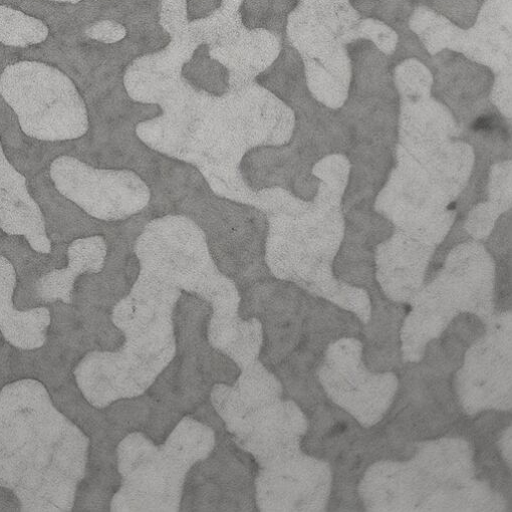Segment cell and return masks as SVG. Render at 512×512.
<instances>
[{
    "instance_id": "cell-4",
    "label": "cell",
    "mask_w": 512,
    "mask_h": 512,
    "mask_svg": "<svg viewBox=\"0 0 512 512\" xmlns=\"http://www.w3.org/2000/svg\"><path fill=\"white\" fill-rule=\"evenodd\" d=\"M215 440L214 430L191 416L159 444L142 432L127 435L116 450L120 486L110 511H180L187 475Z\"/></svg>"
},
{
    "instance_id": "cell-14",
    "label": "cell",
    "mask_w": 512,
    "mask_h": 512,
    "mask_svg": "<svg viewBox=\"0 0 512 512\" xmlns=\"http://www.w3.org/2000/svg\"><path fill=\"white\" fill-rule=\"evenodd\" d=\"M495 125V120L490 116H482L478 118L472 128L474 131H489L492 130Z\"/></svg>"
},
{
    "instance_id": "cell-10",
    "label": "cell",
    "mask_w": 512,
    "mask_h": 512,
    "mask_svg": "<svg viewBox=\"0 0 512 512\" xmlns=\"http://www.w3.org/2000/svg\"><path fill=\"white\" fill-rule=\"evenodd\" d=\"M107 251V241L101 234L74 240L68 248L69 266L43 276L36 285L38 297L47 303L71 304L77 279L84 274H101Z\"/></svg>"
},
{
    "instance_id": "cell-17",
    "label": "cell",
    "mask_w": 512,
    "mask_h": 512,
    "mask_svg": "<svg viewBox=\"0 0 512 512\" xmlns=\"http://www.w3.org/2000/svg\"><path fill=\"white\" fill-rule=\"evenodd\" d=\"M455 208H456V203H455V202L451 203V204L447 207V209H448V210H453V209H455Z\"/></svg>"
},
{
    "instance_id": "cell-1",
    "label": "cell",
    "mask_w": 512,
    "mask_h": 512,
    "mask_svg": "<svg viewBox=\"0 0 512 512\" xmlns=\"http://www.w3.org/2000/svg\"><path fill=\"white\" fill-rule=\"evenodd\" d=\"M90 438L54 404L47 388L22 379L0 390V487L22 512H70L85 479Z\"/></svg>"
},
{
    "instance_id": "cell-15",
    "label": "cell",
    "mask_w": 512,
    "mask_h": 512,
    "mask_svg": "<svg viewBox=\"0 0 512 512\" xmlns=\"http://www.w3.org/2000/svg\"><path fill=\"white\" fill-rule=\"evenodd\" d=\"M347 429V425L345 423H339L330 432V436H335L343 433Z\"/></svg>"
},
{
    "instance_id": "cell-5",
    "label": "cell",
    "mask_w": 512,
    "mask_h": 512,
    "mask_svg": "<svg viewBox=\"0 0 512 512\" xmlns=\"http://www.w3.org/2000/svg\"><path fill=\"white\" fill-rule=\"evenodd\" d=\"M0 96L30 138L71 141L90 130L87 106L77 86L50 64L22 61L10 65L0 77Z\"/></svg>"
},
{
    "instance_id": "cell-3",
    "label": "cell",
    "mask_w": 512,
    "mask_h": 512,
    "mask_svg": "<svg viewBox=\"0 0 512 512\" xmlns=\"http://www.w3.org/2000/svg\"><path fill=\"white\" fill-rule=\"evenodd\" d=\"M211 307L196 295H180L173 312L176 354L147 390L152 400L148 435L162 442L185 416L210 401L217 384L232 385L236 363L209 343Z\"/></svg>"
},
{
    "instance_id": "cell-8",
    "label": "cell",
    "mask_w": 512,
    "mask_h": 512,
    "mask_svg": "<svg viewBox=\"0 0 512 512\" xmlns=\"http://www.w3.org/2000/svg\"><path fill=\"white\" fill-rule=\"evenodd\" d=\"M163 0H82L72 6L71 19L85 27L101 21H112L126 30V35L147 41L161 51L170 36L160 24Z\"/></svg>"
},
{
    "instance_id": "cell-9",
    "label": "cell",
    "mask_w": 512,
    "mask_h": 512,
    "mask_svg": "<svg viewBox=\"0 0 512 512\" xmlns=\"http://www.w3.org/2000/svg\"><path fill=\"white\" fill-rule=\"evenodd\" d=\"M17 283L15 267L0 254V333L15 348L37 350L47 342L51 312L45 307L18 310L14 303Z\"/></svg>"
},
{
    "instance_id": "cell-6",
    "label": "cell",
    "mask_w": 512,
    "mask_h": 512,
    "mask_svg": "<svg viewBox=\"0 0 512 512\" xmlns=\"http://www.w3.org/2000/svg\"><path fill=\"white\" fill-rule=\"evenodd\" d=\"M216 440L185 480L181 511H258L255 477L258 465L240 449L224 425L214 429Z\"/></svg>"
},
{
    "instance_id": "cell-16",
    "label": "cell",
    "mask_w": 512,
    "mask_h": 512,
    "mask_svg": "<svg viewBox=\"0 0 512 512\" xmlns=\"http://www.w3.org/2000/svg\"><path fill=\"white\" fill-rule=\"evenodd\" d=\"M44 2L57 3V4H71L78 5L82 0H44Z\"/></svg>"
},
{
    "instance_id": "cell-11",
    "label": "cell",
    "mask_w": 512,
    "mask_h": 512,
    "mask_svg": "<svg viewBox=\"0 0 512 512\" xmlns=\"http://www.w3.org/2000/svg\"><path fill=\"white\" fill-rule=\"evenodd\" d=\"M47 24L18 9L0 5V43L14 49L41 45L49 37Z\"/></svg>"
},
{
    "instance_id": "cell-7",
    "label": "cell",
    "mask_w": 512,
    "mask_h": 512,
    "mask_svg": "<svg viewBox=\"0 0 512 512\" xmlns=\"http://www.w3.org/2000/svg\"><path fill=\"white\" fill-rule=\"evenodd\" d=\"M0 229L12 236H23L38 253L50 254L49 237L43 211L29 191L27 178L5 154L0 139Z\"/></svg>"
},
{
    "instance_id": "cell-2",
    "label": "cell",
    "mask_w": 512,
    "mask_h": 512,
    "mask_svg": "<svg viewBox=\"0 0 512 512\" xmlns=\"http://www.w3.org/2000/svg\"><path fill=\"white\" fill-rule=\"evenodd\" d=\"M180 292L138 298L131 293L113 309L111 319L124 336L114 351H93L74 376L86 401L102 410L121 399L143 395L176 354L173 312Z\"/></svg>"
},
{
    "instance_id": "cell-12",
    "label": "cell",
    "mask_w": 512,
    "mask_h": 512,
    "mask_svg": "<svg viewBox=\"0 0 512 512\" xmlns=\"http://www.w3.org/2000/svg\"><path fill=\"white\" fill-rule=\"evenodd\" d=\"M299 0H243L239 16L249 31L264 30L286 41L287 22Z\"/></svg>"
},
{
    "instance_id": "cell-13",
    "label": "cell",
    "mask_w": 512,
    "mask_h": 512,
    "mask_svg": "<svg viewBox=\"0 0 512 512\" xmlns=\"http://www.w3.org/2000/svg\"><path fill=\"white\" fill-rule=\"evenodd\" d=\"M44 2V0H0V5L31 14L46 22L47 25L54 24L62 15L64 5Z\"/></svg>"
}]
</instances>
